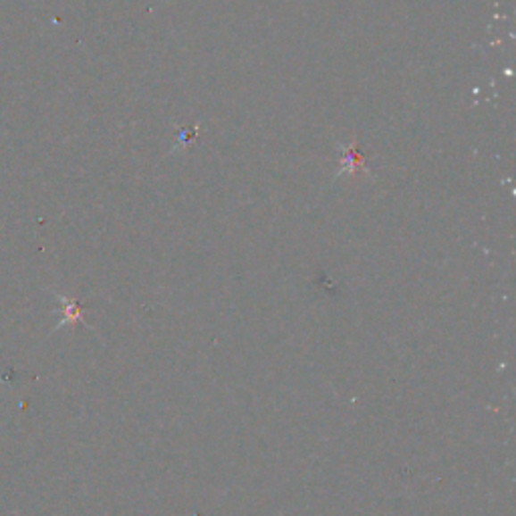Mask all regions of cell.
<instances>
[{
  "mask_svg": "<svg viewBox=\"0 0 516 516\" xmlns=\"http://www.w3.org/2000/svg\"><path fill=\"white\" fill-rule=\"evenodd\" d=\"M362 171V174H370L365 168V162H363V155L359 154L355 142L351 146H341V160H339V170H337V176L341 174H351L355 176Z\"/></svg>",
  "mask_w": 516,
  "mask_h": 516,
  "instance_id": "6da1fadb",
  "label": "cell"
}]
</instances>
